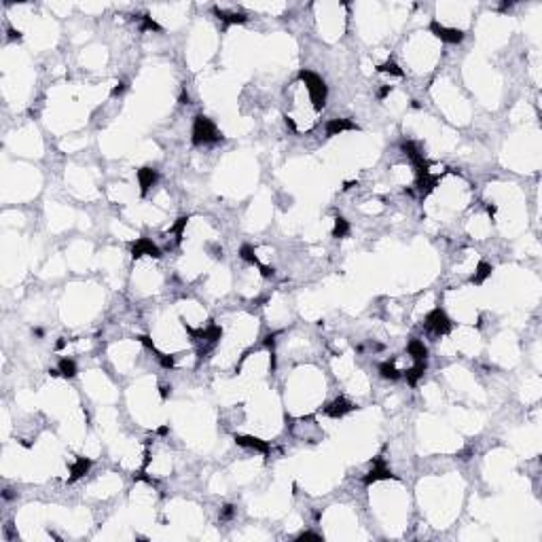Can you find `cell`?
Returning a JSON list of instances; mask_svg holds the SVG:
<instances>
[{
  "mask_svg": "<svg viewBox=\"0 0 542 542\" xmlns=\"http://www.w3.org/2000/svg\"><path fill=\"white\" fill-rule=\"evenodd\" d=\"M191 140H193L195 146L212 144V142H218V140H222V133L216 130V125L208 117L197 114L195 121H193V138H191Z\"/></svg>",
  "mask_w": 542,
  "mask_h": 542,
  "instance_id": "1",
  "label": "cell"
},
{
  "mask_svg": "<svg viewBox=\"0 0 542 542\" xmlns=\"http://www.w3.org/2000/svg\"><path fill=\"white\" fill-rule=\"evenodd\" d=\"M299 79L307 85V91L311 95V102H314L316 110H322L324 104H326V85H324V81L318 74L309 72V70H301Z\"/></svg>",
  "mask_w": 542,
  "mask_h": 542,
  "instance_id": "2",
  "label": "cell"
},
{
  "mask_svg": "<svg viewBox=\"0 0 542 542\" xmlns=\"http://www.w3.org/2000/svg\"><path fill=\"white\" fill-rule=\"evenodd\" d=\"M424 328L428 330V333H432V335H447L449 330H451V320H449L447 314H445L441 307H436V309H432L430 314L426 316Z\"/></svg>",
  "mask_w": 542,
  "mask_h": 542,
  "instance_id": "3",
  "label": "cell"
},
{
  "mask_svg": "<svg viewBox=\"0 0 542 542\" xmlns=\"http://www.w3.org/2000/svg\"><path fill=\"white\" fill-rule=\"evenodd\" d=\"M384 479H396V475L386 466L384 457H375L373 468L369 470L367 477H365V485H371V483H377V481H384Z\"/></svg>",
  "mask_w": 542,
  "mask_h": 542,
  "instance_id": "4",
  "label": "cell"
},
{
  "mask_svg": "<svg viewBox=\"0 0 542 542\" xmlns=\"http://www.w3.org/2000/svg\"><path fill=\"white\" fill-rule=\"evenodd\" d=\"M430 32L434 36H438L443 43H449V44H457L464 41V32L462 30H455V28H445V25H441L436 22V19H432L430 23Z\"/></svg>",
  "mask_w": 542,
  "mask_h": 542,
  "instance_id": "5",
  "label": "cell"
},
{
  "mask_svg": "<svg viewBox=\"0 0 542 542\" xmlns=\"http://www.w3.org/2000/svg\"><path fill=\"white\" fill-rule=\"evenodd\" d=\"M144 254H149V257H152V259H159V257H161V250H159V248L152 244L151 239L140 238L136 244L131 246V257H133V259H140V257H144Z\"/></svg>",
  "mask_w": 542,
  "mask_h": 542,
  "instance_id": "6",
  "label": "cell"
},
{
  "mask_svg": "<svg viewBox=\"0 0 542 542\" xmlns=\"http://www.w3.org/2000/svg\"><path fill=\"white\" fill-rule=\"evenodd\" d=\"M354 409V405L349 403V400H346V398H335L333 403H330L326 409H324V413H326L328 417H335V419H339V417H343L346 415V413H349Z\"/></svg>",
  "mask_w": 542,
  "mask_h": 542,
  "instance_id": "7",
  "label": "cell"
},
{
  "mask_svg": "<svg viewBox=\"0 0 542 542\" xmlns=\"http://www.w3.org/2000/svg\"><path fill=\"white\" fill-rule=\"evenodd\" d=\"M235 443L241 445V447H248V449H254V451H260V454H269V443L267 441H260L257 436H241V434H235Z\"/></svg>",
  "mask_w": 542,
  "mask_h": 542,
  "instance_id": "8",
  "label": "cell"
},
{
  "mask_svg": "<svg viewBox=\"0 0 542 542\" xmlns=\"http://www.w3.org/2000/svg\"><path fill=\"white\" fill-rule=\"evenodd\" d=\"M347 130H358V125L349 119H330L328 125H326L328 136H339L341 131H347Z\"/></svg>",
  "mask_w": 542,
  "mask_h": 542,
  "instance_id": "9",
  "label": "cell"
},
{
  "mask_svg": "<svg viewBox=\"0 0 542 542\" xmlns=\"http://www.w3.org/2000/svg\"><path fill=\"white\" fill-rule=\"evenodd\" d=\"M138 180H140V193L146 195V193H149V189L157 182V170H152V168L138 170Z\"/></svg>",
  "mask_w": 542,
  "mask_h": 542,
  "instance_id": "10",
  "label": "cell"
},
{
  "mask_svg": "<svg viewBox=\"0 0 542 542\" xmlns=\"http://www.w3.org/2000/svg\"><path fill=\"white\" fill-rule=\"evenodd\" d=\"M214 15L218 17L222 23H227V25L246 23V13H241V11H238V13H229V11H222V9H218V6H214Z\"/></svg>",
  "mask_w": 542,
  "mask_h": 542,
  "instance_id": "11",
  "label": "cell"
},
{
  "mask_svg": "<svg viewBox=\"0 0 542 542\" xmlns=\"http://www.w3.org/2000/svg\"><path fill=\"white\" fill-rule=\"evenodd\" d=\"M241 259H244L246 263H250V265H257L265 278H271V276H273V269H271V267H265V265L259 263L257 254H254V250H252L250 246H241Z\"/></svg>",
  "mask_w": 542,
  "mask_h": 542,
  "instance_id": "12",
  "label": "cell"
},
{
  "mask_svg": "<svg viewBox=\"0 0 542 542\" xmlns=\"http://www.w3.org/2000/svg\"><path fill=\"white\" fill-rule=\"evenodd\" d=\"M89 468H91V460H87V457H79V460L72 464V468H70L68 483H74V481H79L81 477H85Z\"/></svg>",
  "mask_w": 542,
  "mask_h": 542,
  "instance_id": "13",
  "label": "cell"
},
{
  "mask_svg": "<svg viewBox=\"0 0 542 542\" xmlns=\"http://www.w3.org/2000/svg\"><path fill=\"white\" fill-rule=\"evenodd\" d=\"M407 352H409L415 360H426V356H428V349H426L424 341H419V339H411L409 343H407Z\"/></svg>",
  "mask_w": 542,
  "mask_h": 542,
  "instance_id": "14",
  "label": "cell"
},
{
  "mask_svg": "<svg viewBox=\"0 0 542 542\" xmlns=\"http://www.w3.org/2000/svg\"><path fill=\"white\" fill-rule=\"evenodd\" d=\"M424 373H426V360H415V367L407 371L409 386H417V381H419V377H424Z\"/></svg>",
  "mask_w": 542,
  "mask_h": 542,
  "instance_id": "15",
  "label": "cell"
},
{
  "mask_svg": "<svg viewBox=\"0 0 542 542\" xmlns=\"http://www.w3.org/2000/svg\"><path fill=\"white\" fill-rule=\"evenodd\" d=\"M379 375H381L384 379H390V381L400 379V371H398L396 367H394V362H392V360L381 362V365H379Z\"/></svg>",
  "mask_w": 542,
  "mask_h": 542,
  "instance_id": "16",
  "label": "cell"
},
{
  "mask_svg": "<svg viewBox=\"0 0 542 542\" xmlns=\"http://www.w3.org/2000/svg\"><path fill=\"white\" fill-rule=\"evenodd\" d=\"M492 265L489 263H479V267H477V271H475V276H473V280H470V282L473 284H483L485 282V280L492 276Z\"/></svg>",
  "mask_w": 542,
  "mask_h": 542,
  "instance_id": "17",
  "label": "cell"
},
{
  "mask_svg": "<svg viewBox=\"0 0 542 542\" xmlns=\"http://www.w3.org/2000/svg\"><path fill=\"white\" fill-rule=\"evenodd\" d=\"M347 233H349V222L346 218H341V216H337V218H335V229H333V238L341 239V238H346Z\"/></svg>",
  "mask_w": 542,
  "mask_h": 542,
  "instance_id": "18",
  "label": "cell"
},
{
  "mask_svg": "<svg viewBox=\"0 0 542 542\" xmlns=\"http://www.w3.org/2000/svg\"><path fill=\"white\" fill-rule=\"evenodd\" d=\"M60 375H64L66 379H72L74 375H76V365H74V360L62 358V360H60Z\"/></svg>",
  "mask_w": 542,
  "mask_h": 542,
  "instance_id": "19",
  "label": "cell"
},
{
  "mask_svg": "<svg viewBox=\"0 0 542 542\" xmlns=\"http://www.w3.org/2000/svg\"><path fill=\"white\" fill-rule=\"evenodd\" d=\"M377 70H379V72H384V74H392V76H405V72L398 68V64L392 62V60H388L386 64L377 66Z\"/></svg>",
  "mask_w": 542,
  "mask_h": 542,
  "instance_id": "20",
  "label": "cell"
},
{
  "mask_svg": "<svg viewBox=\"0 0 542 542\" xmlns=\"http://www.w3.org/2000/svg\"><path fill=\"white\" fill-rule=\"evenodd\" d=\"M187 222H189V216H180L176 225L170 229V233H176V241H178V244H180V239H182V231H184V227H187Z\"/></svg>",
  "mask_w": 542,
  "mask_h": 542,
  "instance_id": "21",
  "label": "cell"
},
{
  "mask_svg": "<svg viewBox=\"0 0 542 542\" xmlns=\"http://www.w3.org/2000/svg\"><path fill=\"white\" fill-rule=\"evenodd\" d=\"M140 22H142V30H152V32H161V28H159V23L155 22L152 17L149 15H142L140 17Z\"/></svg>",
  "mask_w": 542,
  "mask_h": 542,
  "instance_id": "22",
  "label": "cell"
},
{
  "mask_svg": "<svg viewBox=\"0 0 542 542\" xmlns=\"http://www.w3.org/2000/svg\"><path fill=\"white\" fill-rule=\"evenodd\" d=\"M155 354H157V360L161 362V367H165V369H172V367H174V358H172V356H165V354H161V352H157V349H155Z\"/></svg>",
  "mask_w": 542,
  "mask_h": 542,
  "instance_id": "23",
  "label": "cell"
},
{
  "mask_svg": "<svg viewBox=\"0 0 542 542\" xmlns=\"http://www.w3.org/2000/svg\"><path fill=\"white\" fill-rule=\"evenodd\" d=\"M235 515V506H231V504H227L225 508H222V513H220V521H229Z\"/></svg>",
  "mask_w": 542,
  "mask_h": 542,
  "instance_id": "24",
  "label": "cell"
},
{
  "mask_svg": "<svg viewBox=\"0 0 542 542\" xmlns=\"http://www.w3.org/2000/svg\"><path fill=\"white\" fill-rule=\"evenodd\" d=\"M297 540L299 542H303V540H322V536H320V534H314V532H303L301 536H297Z\"/></svg>",
  "mask_w": 542,
  "mask_h": 542,
  "instance_id": "25",
  "label": "cell"
},
{
  "mask_svg": "<svg viewBox=\"0 0 542 542\" xmlns=\"http://www.w3.org/2000/svg\"><path fill=\"white\" fill-rule=\"evenodd\" d=\"M123 91H125V83H119V85L112 89V95H119V93H123Z\"/></svg>",
  "mask_w": 542,
  "mask_h": 542,
  "instance_id": "26",
  "label": "cell"
},
{
  "mask_svg": "<svg viewBox=\"0 0 542 542\" xmlns=\"http://www.w3.org/2000/svg\"><path fill=\"white\" fill-rule=\"evenodd\" d=\"M390 91H392V85H386V87H384V89H381V91H379V100H384V98H386V95L390 93Z\"/></svg>",
  "mask_w": 542,
  "mask_h": 542,
  "instance_id": "27",
  "label": "cell"
},
{
  "mask_svg": "<svg viewBox=\"0 0 542 542\" xmlns=\"http://www.w3.org/2000/svg\"><path fill=\"white\" fill-rule=\"evenodd\" d=\"M2 498H4V500H13V498H15V494H13L11 489H4V492H2Z\"/></svg>",
  "mask_w": 542,
  "mask_h": 542,
  "instance_id": "28",
  "label": "cell"
},
{
  "mask_svg": "<svg viewBox=\"0 0 542 542\" xmlns=\"http://www.w3.org/2000/svg\"><path fill=\"white\" fill-rule=\"evenodd\" d=\"M9 38H11V41H15V38L19 41V38H22V34H19V32H15V30H9Z\"/></svg>",
  "mask_w": 542,
  "mask_h": 542,
  "instance_id": "29",
  "label": "cell"
},
{
  "mask_svg": "<svg viewBox=\"0 0 542 542\" xmlns=\"http://www.w3.org/2000/svg\"><path fill=\"white\" fill-rule=\"evenodd\" d=\"M286 125L290 127V130H297V125H295V121H292L290 117H286Z\"/></svg>",
  "mask_w": 542,
  "mask_h": 542,
  "instance_id": "30",
  "label": "cell"
},
{
  "mask_svg": "<svg viewBox=\"0 0 542 542\" xmlns=\"http://www.w3.org/2000/svg\"><path fill=\"white\" fill-rule=\"evenodd\" d=\"M170 390H172V388H168V386H163V388H161V396H163V398H168V394H170Z\"/></svg>",
  "mask_w": 542,
  "mask_h": 542,
  "instance_id": "31",
  "label": "cell"
},
{
  "mask_svg": "<svg viewBox=\"0 0 542 542\" xmlns=\"http://www.w3.org/2000/svg\"><path fill=\"white\" fill-rule=\"evenodd\" d=\"M180 104H189V93L182 91V95H180Z\"/></svg>",
  "mask_w": 542,
  "mask_h": 542,
  "instance_id": "32",
  "label": "cell"
},
{
  "mask_svg": "<svg viewBox=\"0 0 542 542\" xmlns=\"http://www.w3.org/2000/svg\"><path fill=\"white\" fill-rule=\"evenodd\" d=\"M64 346H66V339H60V341H57V346H55V347H57V349H62Z\"/></svg>",
  "mask_w": 542,
  "mask_h": 542,
  "instance_id": "33",
  "label": "cell"
},
{
  "mask_svg": "<svg viewBox=\"0 0 542 542\" xmlns=\"http://www.w3.org/2000/svg\"><path fill=\"white\" fill-rule=\"evenodd\" d=\"M411 106H413V108H419V106H422V104H419V102H417V100H411Z\"/></svg>",
  "mask_w": 542,
  "mask_h": 542,
  "instance_id": "34",
  "label": "cell"
}]
</instances>
